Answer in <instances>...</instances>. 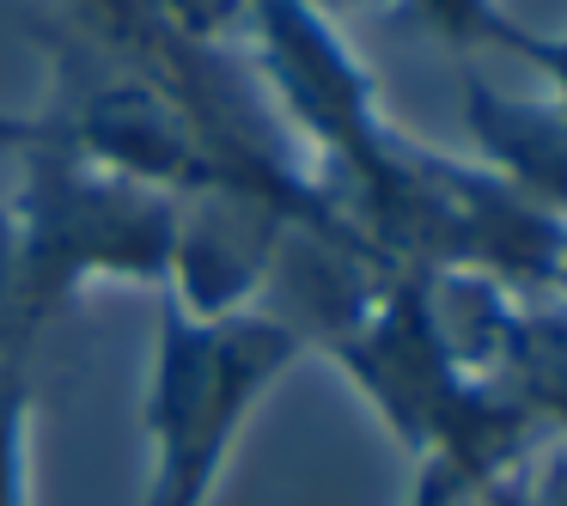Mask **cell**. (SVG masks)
Returning a JSON list of instances; mask_svg holds the SVG:
<instances>
[{"label": "cell", "instance_id": "obj_1", "mask_svg": "<svg viewBox=\"0 0 567 506\" xmlns=\"http://www.w3.org/2000/svg\"><path fill=\"white\" fill-rule=\"evenodd\" d=\"M318 348L354 379V391L391 427V440L415 464H440L470 500L518 476L549 445L537 421L488 372L464 366L433 311V281L415 269H396Z\"/></svg>", "mask_w": 567, "mask_h": 506}, {"label": "cell", "instance_id": "obj_2", "mask_svg": "<svg viewBox=\"0 0 567 506\" xmlns=\"http://www.w3.org/2000/svg\"><path fill=\"white\" fill-rule=\"evenodd\" d=\"M299 354H306L299 330L269 306L196 318L165 299L141 391V440H147L141 506H208L245 445V427L281 391Z\"/></svg>", "mask_w": 567, "mask_h": 506}, {"label": "cell", "instance_id": "obj_3", "mask_svg": "<svg viewBox=\"0 0 567 506\" xmlns=\"http://www.w3.org/2000/svg\"><path fill=\"white\" fill-rule=\"evenodd\" d=\"M0 208L13 233V293L31 342L92 281H172L177 196L62 147L43 123L38 141L19 147V196Z\"/></svg>", "mask_w": 567, "mask_h": 506}, {"label": "cell", "instance_id": "obj_4", "mask_svg": "<svg viewBox=\"0 0 567 506\" xmlns=\"http://www.w3.org/2000/svg\"><path fill=\"white\" fill-rule=\"evenodd\" d=\"M238 50H245L269 111L281 116V128L311 147V172L360 159L391 135L379 80L348 50L342 25L318 0H257Z\"/></svg>", "mask_w": 567, "mask_h": 506}, {"label": "cell", "instance_id": "obj_5", "mask_svg": "<svg viewBox=\"0 0 567 506\" xmlns=\"http://www.w3.org/2000/svg\"><path fill=\"white\" fill-rule=\"evenodd\" d=\"M464 128L476 135V165L537 202L543 214L567 220V116L561 104L543 99H513V92L470 80L464 86Z\"/></svg>", "mask_w": 567, "mask_h": 506}, {"label": "cell", "instance_id": "obj_6", "mask_svg": "<svg viewBox=\"0 0 567 506\" xmlns=\"http://www.w3.org/2000/svg\"><path fill=\"white\" fill-rule=\"evenodd\" d=\"M409 25H421L433 43L445 50H506L513 55L518 31L513 19L501 13V0H391Z\"/></svg>", "mask_w": 567, "mask_h": 506}, {"label": "cell", "instance_id": "obj_7", "mask_svg": "<svg viewBox=\"0 0 567 506\" xmlns=\"http://www.w3.org/2000/svg\"><path fill=\"white\" fill-rule=\"evenodd\" d=\"M31 427H38V396H31L25 366L0 372V506H38Z\"/></svg>", "mask_w": 567, "mask_h": 506}, {"label": "cell", "instance_id": "obj_8", "mask_svg": "<svg viewBox=\"0 0 567 506\" xmlns=\"http://www.w3.org/2000/svg\"><path fill=\"white\" fill-rule=\"evenodd\" d=\"M31 354V330L19 318V293H13V233H7V208H0V372L25 366Z\"/></svg>", "mask_w": 567, "mask_h": 506}, {"label": "cell", "instance_id": "obj_9", "mask_svg": "<svg viewBox=\"0 0 567 506\" xmlns=\"http://www.w3.org/2000/svg\"><path fill=\"white\" fill-rule=\"evenodd\" d=\"M525 506H567V440H549L525 469L513 476Z\"/></svg>", "mask_w": 567, "mask_h": 506}, {"label": "cell", "instance_id": "obj_10", "mask_svg": "<svg viewBox=\"0 0 567 506\" xmlns=\"http://www.w3.org/2000/svg\"><path fill=\"white\" fill-rule=\"evenodd\" d=\"M513 55H518V62H530L543 80H549V99L561 104V116H567V38H537V31H518Z\"/></svg>", "mask_w": 567, "mask_h": 506}, {"label": "cell", "instance_id": "obj_11", "mask_svg": "<svg viewBox=\"0 0 567 506\" xmlns=\"http://www.w3.org/2000/svg\"><path fill=\"white\" fill-rule=\"evenodd\" d=\"M403 506H470V494L457 488L440 464H415V482H409V500Z\"/></svg>", "mask_w": 567, "mask_h": 506}, {"label": "cell", "instance_id": "obj_12", "mask_svg": "<svg viewBox=\"0 0 567 506\" xmlns=\"http://www.w3.org/2000/svg\"><path fill=\"white\" fill-rule=\"evenodd\" d=\"M38 141V116H13V111H0V153H19Z\"/></svg>", "mask_w": 567, "mask_h": 506}]
</instances>
